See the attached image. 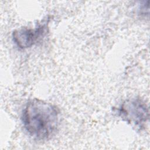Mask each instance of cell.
<instances>
[{
	"label": "cell",
	"mask_w": 150,
	"mask_h": 150,
	"mask_svg": "<svg viewBox=\"0 0 150 150\" xmlns=\"http://www.w3.org/2000/svg\"><path fill=\"white\" fill-rule=\"evenodd\" d=\"M118 116L137 129L145 128L149 119V110L145 102L138 97L125 100L117 108Z\"/></svg>",
	"instance_id": "obj_2"
},
{
	"label": "cell",
	"mask_w": 150,
	"mask_h": 150,
	"mask_svg": "<svg viewBox=\"0 0 150 150\" xmlns=\"http://www.w3.org/2000/svg\"><path fill=\"white\" fill-rule=\"evenodd\" d=\"M49 19L39 23L34 29L22 28L15 30L12 33V40L20 49L32 47L43 38L48 28Z\"/></svg>",
	"instance_id": "obj_3"
},
{
	"label": "cell",
	"mask_w": 150,
	"mask_h": 150,
	"mask_svg": "<svg viewBox=\"0 0 150 150\" xmlns=\"http://www.w3.org/2000/svg\"><path fill=\"white\" fill-rule=\"evenodd\" d=\"M60 119V112L57 106L39 98L29 100L21 116L25 130L38 140L50 138L57 131Z\"/></svg>",
	"instance_id": "obj_1"
}]
</instances>
